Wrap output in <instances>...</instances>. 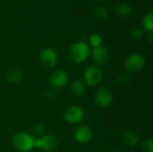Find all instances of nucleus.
Returning a JSON list of instances; mask_svg holds the SVG:
<instances>
[{
    "label": "nucleus",
    "mask_w": 153,
    "mask_h": 152,
    "mask_svg": "<svg viewBox=\"0 0 153 152\" xmlns=\"http://www.w3.org/2000/svg\"><path fill=\"white\" fill-rule=\"evenodd\" d=\"M144 35V31L141 28H134L129 31V36L131 39L134 40H139L141 39Z\"/></svg>",
    "instance_id": "aec40b11"
},
{
    "label": "nucleus",
    "mask_w": 153,
    "mask_h": 152,
    "mask_svg": "<svg viewBox=\"0 0 153 152\" xmlns=\"http://www.w3.org/2000/svg\"><path fill=\"white\" fill-rule=\"evenodd\" d=\"M6 81L10 83H18L23 78V73L19 69H11L6 73Z\"/></svg>",
    "instance_id": "2eb2a0df"
},
{
    "label": "nucleus",
    "mask_w": 153,
    "mask_h": 152,
    "mask_svg": "<svg viewBox=\"0 0 153 152\" xmlns=\"http://www.w3.org/2000/svg\"><path fill=\"white\" fill-rule=\"evenodd\" d=\"M93 133L92 130L87 125H80L74 133V140L79 144H86L91 142Z\"/></svg>",
    "instance_id": "9b49d317"
},
{
    "label": "nucleus",
    "mask_w": 153,
    "mask_h": 152,
    "mask_svg": "<svg viewBox=\"0 0 153 152\" xmlns=\"http://www.w3.org/2000/svg\"><path fill=\"white\" fill-rule=\"evenodd\" d=\"M125 66L128 73H139L145 66V59L141 54H132L125 61Z\"/></svg>",
    "instance_id": "423d86ee"
},
{
    "label": "nucleus",
    "mask_w": 153,
    "mask_h": 152,
    "mask_svg": "<svg viewBox=\"0 0 153 152\" xmlns=\"http://www.w3.org/2000/svg\"><path fill=\"white\" fill-rule=\"evenodd\" d=\"M85 116L84 110L82 107L78 105H72L69 106L64 111L63 117L65 121L70 125H78L80 124Z\"/></svg>",
    "instance_id": "20e7f679"
},
{
    "label": "nucleus",
    "mask_w": 153,
    "mask_h": 152,
    "mask_svg": "<svg viewBox=\"0 0 153 152\" xmlns=\"http://www.w3.org/2000/svg\"><path fill=\"white\" fill-rule=\"evenodd\" d=\"M95 102L100 108H107L108 107L114 99V95L112 90L108 87H100L94 95Z\"/></svg>",
    "instance_id": "6e6552de"
},
{
    "label": "nucleus",
    "mask_w": 153,
    "mask_h": 152,
    "mask_svg": "<svg viewBox=\"0 0 153 152\" xmlns=\"http://www.w3.org/2000/svg\"><path fill=\"white\" fill-rule=\"evenodd\" d=\"M142 148L145 152H153V141L152 138H149L147 140H145L143 144H142Z\"/></svg>",
    "instance_id": "5701e85b"
},
{
    "label": "nucleus",
    "mask_w": 153,
    "mask_h": 152,
    "mask_svg": "<svg viewBox=\"0 0 153 152\" xmlns=\"http://www.w3.org/2000/svg\"><path fill=\"white\" fill-rule=\"evenodd\" d=\"M89 42L90 45L94 48V47H99L100 46H102V42H103V39L101 37V35L98 34V33H93L90 36L89 38Z\"/></svg>",
    "instance_id": "6ab92c4d"
},
{
    "label": "nucleus",
    "mask_w": 153,
    "mask_h": 152,
    "mask_svg": "<svg viewBox=\"0 0 153 152\" xmlns=\"http://www.w3.org/2000/svg\"><path fill=\"white\" fill-rule=\"evenodd\" d=\"M93 16L98 20H106L108 17V11L104 6H96L92 10Z\"/></svg>",
    "instance_id": "f3484780"
},
{
    "label": "nucleus",
    "mask_w": 153,
    "mask_h": 152,
    "mask_svg": "<svg viewBox=\"0 0 153 152\" xmlns=\"http://www.w3.org/2000/svg\"><path fill=\"white\" fill-rule=\"evenodd\" d=\"M39 61L48 69H53L58 64V55L54 48L46 47L39 54Z\"/></svg>",
    "instance_id": "0eeeda50"
},
{
    "label": "nucleus",
    "mask_w": 153,
    "mask_h": 152,
    "mask_svg": "<svg viewBox=\"0 0 153 152\" xmlns=\"http://www.w3.org/2000/svg\"><path fill=\"white\" fill-rule=\"evenodd\" d=\"M131 77L130 74L128 73H122L117 76V82L119 83V85L121 86H126L129 82H130Z\"/></svg>",
    "instance_id": "412c9836"
},
{
    "label": "nucleus",
    "mask_w": 153,
    "mask_h": 152,
    "mask_svg": "<svg viewBox=\"0 0 153 152\" xmlns=\"http://www.w3.org/2000/svg\"><path fill=\"white\" fill-rule=\"evenodd\" d=\"M91 56L89 45L84 41H78L72 44L68 49V57L73 63L80 64L86 61Z\"/></svg>",
    "instance_id": "f03ea898"
},
{
    "label": "nucleus",
    "mask_w": 153,
    "mask_h": 152,
    "mask_svg": "<svg viewBox=\"0 0 153 152\" xmlns=\"http://www.w3.org/2000/svg\"><path fill=\"white\" fill-rule=\"evenodd\" d=\"M68 80L69 75L67 72H65V70H56L50 74L49 83L51 88L57 90L65 87L68 83Z\"/></svg>",
    "instance_id": "9d476101"
},
{
    "label": "nucleus",
    "mask_w": 153,
    "mask_h": 152,
    "mask_svg": "<svg viewBox=\"0 0 153 152\" xmlns=\"http://www.w3.org/2000/svg\"><path fill=\"white\" fill-rule=\"evenodd\" d=\"M93 1H96V2H100V1H102V0H93Z\"/></svg>",
    "instance_id": "a878e982"
},
{
    "label": "nucleus",
    "mask_w": 153,
    "mask_h": 152,
    "mask_svg": "<svg viewBox=\"0 0 153 152\" xmlns=\"http://www.w3.org/2000/svg\"><path fill=\"white\" fill-rule=\"evenodd\" d=\"M32 132L33 133L38 136L40 137L44 134H46L47 132V125L44 122H38L34 125L33 128H32Z\"/></svg>",
    "instance_id": "a211bd4d"
},
{
    "label": "nucleus",
    "mask_w": 153,
    "mask_h": 152,
    "mask_svg": "<svg viewBox=\"0 0 153 152\" xmlns=\"http://www.w3.org/2000/svg\"><path fill=\"white\" fill-rule=\"evenodd\" d=\"M71 92L75 97H82L86 93V85L81 80H74L70 86Z\"/></svg>",
    "instance_id": "f8f14e48"
},
{
    "label": "nucleus",
    "mask_w": 153,
    "mask_h": 152,
    "mask_svg": "<svg viewBox=\"0 0 153 152\" xmlns=\"http://www.w3.org/2000/svg\"><path fill=\"white\" fill-rule=\"evenodd\" d=\"M58 147L57 139L51 134H44L35 138V148L45 152L55 151Z\"/></svg>",
    "instance_id": "39448f33"
},
{
    "label": "nucleus",
    "mask_w": 153,
    "mask_h": 152,
    "mask_svg": "<svg viewBox=\"0 0 153 152\" xmlns=\"http://www.w3.org/2000/svg\"><path fill=\"white\" fill-rule=\"evenodd\" d=\"M143 30H145L148 33L152 32L153 31V13L152 12H149L147 13L143 18Z\"/></svg>",
    "instance_id": "dca6fc26"
},
{
    "label": "nucleus",
    "mask_w": 153,
    "mask_h": 152,
    "mask_svg": "<svg viewBox=\"0 0 153 152\" xmlns=\"http://www.w3.org/2000/svg\"><path fill=\"white\" fill-rule=\"evenodd\" d=\"M11 142L13 147L20 152H30L35 148V137L26 132H19L15 133Z\"/></svg>",
    "instance_id": "f257e3e1"
},
{
    "label": "nucleus",
    "mask_w": 153,
    "mask_h": 152,
    "mask_svg": "<svg viewBox=\"0 0 153 152\" xmlns=\"http://www.w3.org/2000/svg\"><path fill=\"white\" fill-rule=\"evenodd\" d=\"M123 140H124V142L129 146V147H134L136 146L139 142H140V138H139V135L136 132L133 131V130H129V131H126L125 133H124V136H123Z\"/></svg>",
    "instance_id": "4468645a"
},
{
    "label": "nucleus",
    "mask_w": 153,
    "mask_h": 152,
    "mask_svg": "<svg viewBox=\"0 0 153 152\" xmlns=\"http://www.w3.org/2000/svg\"><path fill=\"white\" fill-rule=\"evenodd\" d=\"M56 97H57V91L53 88H49L45 91V98L48 100H55Z\"/></svg>",
    "instance_id": "4be33fe9"
},
{
    "label": "nucleus",
    "mask_w": 153,
    "mask_h": 152,
    "mask_svg": "<svg viewBox=\"0 0 153 152\" xmlns=\"http://www.w3.org/2000/svg\"><path fill=\"white\" fill-rule=\"evenodd\" d=\"M146 39H147V40H148V42H149V43H152V41H153L152 32H150V33H148V35H147Z\"/></svg>",
    "instance_id": "b1692460"
},
{
    "label": "nucleus",
    "mask_w": 153,
    "mask_h": 152,
    "mask_svg": "<svg viewBox=\"0 0 153 152\" xmlns=\"http://www.w3.org/2000/svg\"><path fill=\"white\" fill-rule=\"evenodd\" d=\"M103 152H114L113 151H111V150H105Z\"/></svg>",
    "instance_id": "393cba45"
},
{
    "label": "nucleus",
    "mask_w": 153,
    "mask_h": 152,
    "mask_svg": "<svg viewBox=\"0 0 153 152\" xmlns=\"http://www.w3.org/2000/svg\"><path fill=\"white\" fill-rule=\"evenodd\" d=\"M103 79V72L100 66L90 65L83 73V80L86 86L96 87L100 84Z\"/></svg>",
    "instance_id": "7ed1b4c3"
},
{
    "label": "nucleus",
    "mask_w": 153,
    "mask_h": 152,
    "mask_svg": "<svg viewBox=\"0 0 153 152\" xmlns=\"http://www.w3.org/2000/svg\"><path fill=\"white\" fill-rule=\"evenodd\" d=\"M133 13V7L126 2H121L116 6V13L121 18H127Z\"/></svg>",
    "instance_id": "ddd939ff"
},
{
    "label": "nucleus",
    "mask_w": 153,
    "mask_h": 152,
    "mask_svg": "<svg viewBox=\"0 0 153 152\" xmlns=\"http://www.w3.org/2000/svg\"><path fill=\"white\" fill-rule=\"evenodd\" d=\"M91 56L95 64L97 65V66H104L108 65L111 57L109 50L104 46L94 47L91 51Z\"/></svg>",
    "instance_id": "1a4fd4ad"
}]
</instances>
